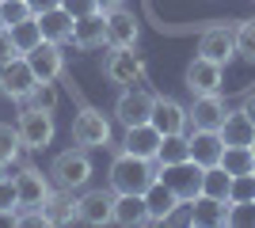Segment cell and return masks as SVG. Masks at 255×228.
<instances>
[{
	"instance_id": "cell-1",
	"label": "cell",
	"mask_w": 255,
	"mask_h": 228,
	"mask_svg": "<svg viewBox=\"0 0 255 228\" xmlns=\"http://www.w3.org/2000/svg\"><path fill=\"white\" fill-rule=\"evenodd\" d=\"M156 179H160L156 160H141L133 152H118L111 160V190L115 194H145Z\"/></svg>"
},
{
	"instance_id": "cell-2",
	"label": "cell",
	"mask_w": 255,
	"mask_h": 228,
	"mask_svg": "<svg viewBox=\"0 0 255 228\" xmlns=\"http://www.w3.org/2000/svg\"><path fill=\"white\" fill-rule=\"evenodd\" d=\"M88 179H92V160H88V149H65L53 156L50 163V183L61 186V190H84Z\"/></svg>"
},
{
	"instance_id": "cell-3",
	"label": "cell",
	"mask_w": 255,
	"mask_h": 228,
	"mask_svg": "<svg viewBox=\"0 0 255 228\" xmlns=\"http://www.w3.org/2000/svg\"><path fill=\"white\" fill-rule=\"evenodd\" d=\"M15 130H19V141L27 152H42L50 149L53 133H57V126H53V110H38V107H27L19 110V118H15Z\"/></svg>"
},
{
	"instance_id": "cell-4",
	"label": "cell",
	"mask_w": 255,
	"mask_h": 228,
	"mask_svg": "<svg viewBox=\"0 0 255 228\" xmlns=\"http://www.w3.org/2000/svg\"><path fill=\"white\" fill-rule=\"evenodd\" d=\"M160 183H168L183 206H191L194 198L202 194V186H206V167H202V163H194V160L168 163V167H160Z\"/></svg>"
},
{
	"instance_id": "cell-5",
	"label": "cell",
	"mask_w": 255,
	"mask_h": 228,
	"mask_svg": "<svg viewBox=\"0 0 255 228\" xmlns=\"http://www.w3.org/2000/svg\"><path fill=\"white\" fill-rule=\"evenodd\" d=\"M73 145L80 149H107L111 145V118L99 107H80L73 118Z\"/></svg>"
},
{
	"instance_id": "cell-6",
	"label": "cell",
	"mask_w": 255,
	"mask_h": 228,
	"mask_svg": "<svg viewBox=\"0 0 255 228\" xmlns=\"http://www.w3.org/2000/svg\"><path fill=\"white\" fill-rule=\"evenodd\" d=\"M103 76L118 87H133L145 80V61L133 46H111V54L103 61Z\"/></svg>"
},
{
	"instance_id": "cell-7",
	"label": "cell",
	"mask_w": 255,
	"mask_h": 228,
	"mask_svg": "<svg viewBox=\"0 0 255 228\" xmlns=\"http://www.w3.org/2000/svg\"><path fill=\"white\" fill-rule=\"evenodd\" d=\"M34 84H38V76H34L31 61L27 57H11V61H4L0 65V95L4 99H15V103H27V95L34 91Z\"/></svg>"
},
{
	"instance_id": "cell-8",
	"label": "cell",
	"mask_w": 255,
	"mask_h": 228,
	"mask_svg": "<svg viewBox=\"0 0 255 228\" xmlns=\"http://www.w3.org/2000/svg\"><path fill=\"white\" fill-rule=\"evenodd\" d=\"M152 107H156V95L149 87H122L115 103V118L122 126H141V122H152Z\"/></svg>"
},
{
	"instance_id": "cell-9",
	"label": "cell",
	"mask_w": 255,
	"mask_h": 228,
	"mask_svg": "<svg viewBox=\"0 0 255 228\" xmlns=\"http://www.w3.org/2000/svg\"><path fill=\"white\" fill-rule=\"evenodd\" d=\"M198 54L210 57V61H217V65H229L236 57V27H229V23L206 27V31L198 34Z\"/></svg>"
},
{
	"instance_id": "cell-10",
	"label": "cell",
	"mask_w": 255,
	"mask_h": 228,
	"mask_svg": "<svg viewBox=\"0 0 255 228\" xmlns=\"http://www.w3.org/2000/svg\"><path fill=\"white\" fill-rule=\"evenodd\" d=\"M183 80H187V91H191V95H210V91H221V87H225V65H217V61H210V57L198 54L191 65H187Z\"/></svg>"
},
{
	"instance_id": "cell-11",
	"label": "cell",
	"mask_w": 255,
	"mask_h": 228,
	"mask_svg": "<svg viewBox=\"0 0 255 228\" xmlns=\"http://www.w3.org/2000/svg\"><path fill=\"white\" fill-rule=\"evenodd\" d=\"M15 190H19V209H42L46 198L53 194L50 175H42L34 163H23V171L15 175Z\"/></svg>"
},
{
	"instance_id": "cell-12",
	"label": "cell",
	"mask_w": 255,
	"mask_h": 228,
	"mask_svg": "<svg viewBox=\"0 0 255 228\" xmlns=\"http://www.w3.org/2000/svg\"><path fill=\"white\" fill-rule=\"evenodd\" d=\"M187 114H191V130H221L229 118V107H225L221 91H210V95H194Z\"/></svg>"
},
{
	"instance_id": "cell-13",
	"label": "cell",
	"mask_w": 255,
	"mask_h": 228,
	"mask_svg": "<svg viewBox=\"0 0 255 228\" xmlns=\"http://www.w3.org/2000/svg\"><path fill=\"white\" fill-rule=\"evenodd\" d=\"M73 46L76 50H99L107 46V11H88L73 19Z\"/></svg>"
},
{
	"instance_id": "cell-14",
	"label": "cell",
	"mask_w": 255,
	"mask_h": 228,
	"mask_svg": "<svg viewBox=\"0 0 255 228\" xmlns=\"http://www.w3.org/2000/svg\"><path fill=\"white\" fill-rule=\"evenodd\" d=\"M160 145H164V133L152 126V122H141V126H126V137H122V152H133L141 160H156Z\"/></svg>"
},
{
	"instance_id": "cell-15",
	"label": "cell",
	"mask_w": 255,
	"mask_h": 228,
	"mask_svg": "<svg viewBox=\"0 0 255 228\" xmlns=\"http://www.w3.org/2000/svg\"><path fill=\"white\" fill-rule=\"evenodd\" d=\"M27 61H31V69H34V76L38 80H57V76L65 73V54H61V42H38L31 50V54H23Z\"/></svg>"
},
{
	"instance_id": "cell-16",
	"label": "cell",
	"mask_w": 255,
	"mask_h": 228,
	"mask_svg": "<svg viewBox=\"0 0 255 228\" xmlns=\"http://www.w3.org/2000/svg\"><path fill=\"white\" fill-rule=\"evenodd\" d=\"M187 141H191V160L202 163V167H217L225 156V137L221 130H194L187 133Z\"/></svg>"
},
{
	"instance_id": "cell-17",
	"label": "cell",
	"mask_w": 255,
	"mask_h": 228,
	"mask_svg": "<svg viewBox=\"0 0 255 228\" xmlns=\"http://www.w3.org/2000/svg\"><path fill=\"white\" fill-rule=\"evenodd\" d=\"M141 23L129 8H111L107 11V46H137Z\"/></svg>"
},
{
	"instance_id": "cell-18",
	"label": "cell",
	"mask_w": 255,
	"mask_h": 228,
	"mask_svg": "<svg viewBox=\"0 0 255 228\" xmlns=\"http://www.w3.org/2000/svg\"><path fill=\"white\" fill-rule=\"evenodd\" d=\"M152 126H156L164 137H168V133H187V130H191V114H187V107H179L175 99L156 95V107H152Z\"/></svg>"
},
{
	"instance_id": "cell-19",
	"label": "cell",
	"mask_w": 255,
	"mask_h": 228,
	"mask_svg": "<svg viewBox=\"0 0 255 228\" xmlns=\"http://www.w3.org/2000/svg\"><path fill=\"white\" fill-rule=\"evenodd\" d=\"M80 202V221L84 225H107L115 217V190H84Z\"/></svg>"
},
{
	"instance_id": "cell-20",
	"label": "cell",
	"mask_w": 255,
	"mask_h": 228,
	"mask_svg": "<svg viewBox=\"0 0 255 228\" xmlns=\"http://www.w3.org/2000/svg\"><path fill=\"white\" fill-rule=\"evenodd\" d=\"M42 217H46V225H73V221H80V202L73 198V190L53 186V194L42 206Z\"/></svg>"
},
{
	"instance_id": "cell-21",
	"label": "cell",
	"mask_w": 255,
	"mask_h": 228,
	"mask_svg": "<svg viewBox=\"0 0 255 228\" xmlns=\"http://www.w3.org/2000/svg\"><path fill=\"white\" fill-rule=\"evenodd\" d=\"M191 225H202V228L229 225V202H225V198H213V194H198L191 202Z\"/></svg>"
},
{
	"instance_id": "cell-22",
	"label": "cell",
	"mask_w": 255,
	"mask_h": 228,
	"mask_svg": "<svg viewBox=\"0 0 255 228\" xmlns=\"http://www.w3.org/2000/svg\"><path fill=\"white\" fill-rule=\"evenodd\" d=\"M145 206H149V221H156V225H164V221H171V213L183 206L179 198H175V190H171L168 183H152L149 190H145Z\"/></svg>"
},
{
	"instance_id": "cell-23",
	"label": "cell",
	"mask_w": 255,
	"mask_h": 228,
	"mask_svg": "<svg viewBox=\"0 0 255 228\" xmlns=\"http://www.w3.org/2000/svg\"><path fill=\"white\" fill-rule=\"evenodd\" d=\"M115 225L133 228V225H149V206L145 194H115Z\"/></svg>"
},
{
	"instance_id": "cell-24",
	"label": "cell",
	"mask_w": 255,
	"mask_h": 228,
	"mask_svg": "<svg viewBox=\"0 0 255 228\" xmlns=\"http://www.w3.org/2000/svg\"><path fill=\"white\" fill-rule=\"evenodd\" d=\"M38 23H42V38H46V42H61V46L73 42V15L65 11V4H61V8L42 11Z\"/></svg>"
},
{
	"instance_id": "cell-25",
	"label": "cell",
	"mask_w": 255,
	"mask_h": 228,
	"mask_svg": "<svg viewBox=\"0 0 255 228\" xmlns=\"http://www.w3.org/2000/svg\"><path fill=\"white\" fill-rule=\"evenodd\" d=\"M221 137H225V149L229 145H248L252 149L255 145V122L248 118L244 110H229V118L221 126Z\"/></svg>"
},
{
	"instance_id": "cell-26",
	"label": "cell",
	"mask_w": 255,
	"mask_h": 228,
	"mask_svg": "<svg viewBox=\"0 0 255 228\" xmlns=\"http://www.w3.org/2000/svg\"><path fill=\"white\" fill-rule=\"evenodd\" d=\"M4 31L11 34V42H15L19 54H31L34 46L42 42V23H38V15H27V19L11 23V27H4Z\"/></svg>"
},
{
	"instance_id": "cell-27",
	"label": "cell",
	"mask_w": 255,
	"mask_h": 228,
	"mask_svg": "<svg viewBox=\"0 0 255 228\" xmlns=\"http://www.w3.org/2000/svg\"><path fill=\"white\" fill-rule=\"evenodd\" d=\"M183 160H191V141H187V133H168L164 145H160V152H156V163L168 167V163H183Z\"/></svg>"
},
{
	"instance_id": "cell-28",
	"label": "cell",
	"mask_w": 255,
	"mask_h": 228,
	"mask_svg": "<svg viewBox=\"0 0 255 228\" xmlns=\"http://www.w3.org/2000/svg\"><path fill=\"white\" fill-rule=\"evenodd\" d=\"M221 167L229 175H252L255 171V152L248 145H229L225 156H221Z\"/></svg>"
},
{
	"instance_id": "cell-29",
	"label": "cell",
	"mask_w": 255,
	"mask_h": 228,
	"mask_svg": "<svg viewBox=\"0 0 255 228\" xmlns=\"http://www.w3.org/2000/svg\"><path fill=\"white\" fill-rule=\"evenodd\" d=\"M19 152H23L19 130H15L11 122H0V163H11V160H19Z\"/></svg>"
},
{
	"instance_id": "cell-30",
	"label": "cell",
	"mask_w": 255,
	"mask_h": 228,
	"mask_svg": "<svg viewBox=\"0 0 255 228\" xmlns=\"http://www.w3.org/2000/svg\"><path fill=\"white\" fill-rule=\"evenodd\" d=\"M229 190H233V175L225 171L221 163H217V167H206V186H202V194H213V198H225V202H229Z\"/></svg>"
},
{
	"instance_id": "cell-31",
	"label": "cell",
	"mask_w": 255,
	"mask_h": 228,
	"mask_svg": "<svg viewBox=\"0 0 255 228\" xmlns=\"http://www.w3.org/2000/svg\"><path fill=\"white\" fill-rule=\"evenodd\" d=\"M27 103L38 110H57V87H53V80H38L34 91L27 95Z\"/></svg>"
},
{
	"instance_id": "cell-32",
	"label": "cell",
	"mask_w": 255,
	"mask_h": 228,
	"mask_svg": "<svg viewBox=\"0 0 255 228\" xmlns=\"http://www.w3.org/2000/svg\"><path fill=\"white\" fill-rule=\"evenodd\" d=\"M27 15H34L27 8V0H0V27H11V23L27 19Z\"/></svg>"
},
{
	"instance_id": "cell-33",
	"label": "cell",
	"mask_w": 255,
	"mask_h": 228,
	"mask_svg": "<svg viewBox=\"0 0 255 228\" xmlns=\"http://www.w3.org/2000/svg\"><path fill=\"white\" fill-rule=\"evenodd\" d=\"M236 54H244L248 61H255V19H244L236 27Z\"/></svg>"
},
{
	"instance_id": "cell-34",
	"label": "cell",
	"mask_w": 255,
	"mask_h": 228,
	"mask_svg": "<svg viewBox=\"0 0 255 228\" xmlns=\"http://www.w3.org/2000/svg\"><path fill=\"white\" fill-rule=\"evenodd\" d=\"M252 198H255V171L252 175H233L229 202H252Z\"/></svg>"
},
{
	"instance_id": "cell-35",
	"label": "cell",
	"mask_w": 255,
	"mask_h": 228,
	"mask_svg": "<svg viewBox=\"0 0 255 228\" xmlns=\"http://www.w3.org/2000/svg\"><path fill=\"white\" fill-rule=\"evenodd\" d=\"M0 209H19V190H15V179H0Z\"/></svg>"
},
{
	"instance_id": "cell-36",
	"label": "cell",
	"mask_w": 255,
	"mask_h": 228,
	"mask_svg": "<svg viewBox=\"0 0 255 228\" xmlns=\"http://www.w3.org/2000/svg\"><path fill=\"white\" fill-rule=\"evenodd\" d=\"M65 4V11H69V15H88V11H96V0H61Z\"/></svg>"
},
{
	"instance_id": "cell-37",
	"label": "cell",
	"mask_w": 255,
	"mask_h": 228,
	"mask_svg": "<svg viewBox=\"0 0 255 228\" xmlns=\"http://www.w3.org/2000/svg\"><path fill=\"white\" fill-rule=\"evenodd\" d=\"M11 57H19V50H15V42H11V34L0 27V65H4V61H11Z\"/></svg>"
},
{
	"instance_id": "cell-38",
	"label": "cell",
	"mask_w": 255,
	"mask_h": 228,
	"mask_svg": "<svg viewBox=\"0 0 255 228\" xmlns=\"http://www.w3.org/2000/svg\"><path fill=\"white\" fill-rule=\"evenodd\" d=\"M27 8H31L34 15H42V11H50V8H61V0H27Z\"/></svg>"
},
{
	"instance_id": "cell-39",
	"label": "cell",
	"mask_w": 255,
	"mask_h": 228,
	"mask_svg": "<svg viewBox=\"0 0 255 228\" xmlns=\"http://www.w3.org/2000/svg\"><path fill=\"white\" fill-rule=\"evenodd\" d=\"M240 110H244L248 118L255 122V91H248V95H244V103H240Z\"/></svg>"
},
{
	"instance_id": "cell-40",
	"label": "cell",
	"mask_w": 255,
	"mask_h": 228,
	"mask_svg": "<svg viewBox=\"0 0 255 228\" xmlns=\"http://www.w3.org/2000/svg\"><path fill=\"white\" fill-rule=\"evenodd\" d=\"M99 11H111V8H122V0H96Z\"/></svg>"
},
{
	"instance_id": "cell-41",
	"label": "cell",
	"mask_w": 255,
	"mask_h": 228,
	"mask_svg": "<svg viewBox=\"0 0 255 228\" xmlns=\"http://www.w3.org/2000/svg\"><path fill=\"white\" fill-rule=\"evenodd\" d=\"M0 179H8V175H4V163H0Z\"/></svg>"
},
{
	"instance_id": "cell-42",
	"label": "cell",
	"mask_w": 255,
	"mask_h": 228,
	"mask_svg": "<svg viewBox=\"0 0 255 228\" xmlns=\"http://www.w3.org/2000/svg\"><path fill=\"white\" fill-rule=\"evenodd\" d=\"M252 152H255V145H252Z\"/></svg>"
}]
</instances>
